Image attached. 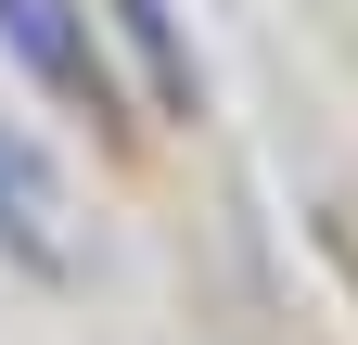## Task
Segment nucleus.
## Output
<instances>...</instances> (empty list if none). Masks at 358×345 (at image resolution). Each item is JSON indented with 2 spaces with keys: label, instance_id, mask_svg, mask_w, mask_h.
Wrapping results in <instances>:
<instances>
[{
  "label": "nucleus",
  "instance_id": "obj_1",
  "mask_svg": "<svg viewBox=\"0 0 358 345\" xmlns=\"http://www.w3.org/2000/svg\"><path fill=\"white\" fill-rule=\"evenodd\" d=\"M0 26H13V52L52 77V90H90V52H77V26H64V0H0ZM103 103V90H90Z\"/></svg>",
  "mask_w": 358,
  "mask_h": 345
},
{
  "label": "nucleus",
  "instance_id": "obj_2",
  "mask_svg": "<svg viewBox=\"0 0 358 345\" xmlns=\"http://www.w3.org/2000/svg\"><path fill=\"white\" fill-rule=\"evenodd\" d=\"M115 26H128V52L154 64V90L192 115V64H179V26H166V0H115Z\"/></svg>",
  "mask_w": 358,
  "mask_h": 345
}]
</instances>
